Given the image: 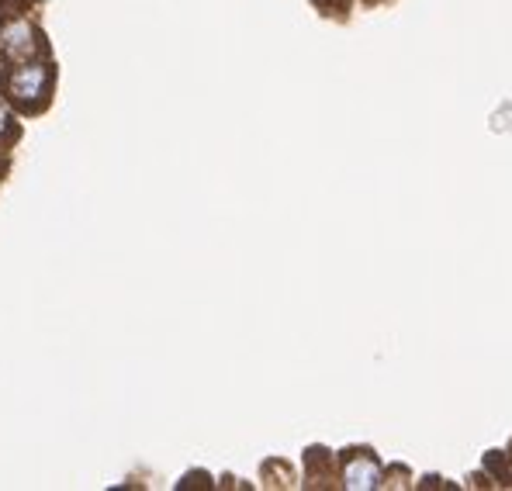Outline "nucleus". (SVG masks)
Returning a JSON list of instances; mask_svg holds the SVG:
<instances>
[{"label": "nucleus", "mask_w": 512, "mask_h": 491, "mask_svg": "<svg viewBox=\"0 0 512 491\" xmlns=\"http://www.w3.org/2000/svg\"><path fill=\"white\" fill-rule=\"evenodd\" d=\"M0 56L7 63H28V59L45 56L42 32L28 18H11L0 25Z\"/></svg>", "instance_id": "obj_2"}, {"label": "nucleus", "mask_w": 512, "mask_h": 491, "mask_svg": "<svg viewBox=\"0 0 512 491\" xmlns=\"http://www.w3.org/2000/svg\"><path fill=\"white\" fill-rule=\"evenodd\" d=\"M343 478L350 488H374L378 485V464H374L371 457H353L350 464H346Z\"/></svg>", "instance_id": "obj_3"}, {"label": "nucleus", "mask_w": 512, "mask_h": 491, "mask_svg": "<svg viewBox=\"0 0 512 491\" xmlns=\"http://www.w3.org/2000/svg\"><path fill=\"white\" fill-rule=\"evenodd\" d=\"M52 80H56V70H52L49 59L39 56L28 59V63H11L0 87H4L7 101L18 104L21 111H42L52 97Z\"/></svg>", "instance_id": "obj_1"}, {"label": "nucleus", "mask_w": 512, "mask_h": 491, "mask_svg": "<svg viewBox=\"0 0 512 491\" xmlns=\"http://www.w3.org/2000/svg\"><path fill=\"white\" fill-rule=\"evenodd\" d=\"M18 139V122H14V111L7 108V101L0 97V146Z\"/></svg>", "instance_id": "obj_4"}]
</instances>
